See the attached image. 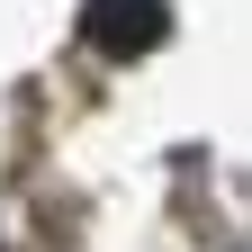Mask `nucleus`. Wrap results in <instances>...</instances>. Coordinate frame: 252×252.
<instances>
[{
	"label": "nucleus",
	"instance_id": "nucleus-1",
	"mask_svg": "<svg viewBox=\"0 0 252 252\" xmlns=\"http://www.w3.org/2000/svg\"><path fill=\"white\" fill-rule=\"evenodd\" d=\"M171 36V0H81V45L108 63H135Z\"/></svg>",
	"mask_w": 252,
	"mask_h": 252
}]
</instances>
